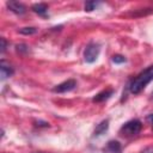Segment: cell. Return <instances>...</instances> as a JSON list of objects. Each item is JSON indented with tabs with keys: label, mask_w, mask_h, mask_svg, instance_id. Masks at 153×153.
Returning a JSON list of instances; mask_svg holds the SVG:
<instances>
[{
	"label": "cell",
	"mask_w": 153,
	"mask_h": 153,
	"mask_svg": "<svg viewBox=\"0 0 153 153\" xmlns=\"http://www.w3.org/2000/svg\"><path fill=\"white\" fill-rule=\"evenodd\" d=\"M141 153H153V147H147V148L143 149Z\"/></svg>",
	"instance_id": "obj_15"
},
{
	"label": "cell",
	"mask_w": 153,
	"mask_h": 153,
	"mask_svg": "<svg viewBox=\"0 0 153 153\" xmlns=\"http://www.w3.org/2000/svg\"><path fill=\"white\" fill-rule=\"evenodd\" d=\"M112 61H114L115 63H122V62L126 61V57L122 56V55H114V56H112Z\"/></svg>",
	"instance_id": "obj_13"
},
{
	"label": "cell",
	"mask_w": 153,
	"mask_h": 153,
	"mask_svg": "<svg viewBox=\"0 0 153 153\" xmlns=\"http://www.w3.org/2000/svg\"><path fill=\"white\" fill-rule=\"evenodd\" d=\"M105 151L109 153H120L121 152V145L117 141H109L106 147H105Z\"/></svg>",
	"instance_id": "obj_9"
},
{
	"label": "cell",
	"mask_w": 153,
	"mask_h": 153,
	"mask_svg": "<svg viewBox=\"0 0 153 153\" xmlns=\"http://www.w3.org/2000/svg\"><path fill=\"white\" fill-rule=\"evenodd\" d=\"M0 69H1V79H2V80L6 79V78H8V76H11V75L13 74L12 67H11L10 65H7L4 60H2L1 63H0Z\"/></svg>",
	"instance_id": "obj_6"
},
{
	"label": "cell",
	"mask_w": 153,
	"mask_h": 153,
	"mask_svg": "<svg viewBox=\"0 0 153 153\" xmlns=\"http://www.w3.org/2000/svg\"><path fill=\"white\" fill-rule=\"evenodd\" d=\"M147 120L151 122V124H153V114H151V115L147 117Z\"/></svg>",
	"instance_id": "obj_16"
},
{
	"label": "cell",
	"mask_w": 153,
	"mask_h": 153,
	"mask_svg": "<svg viewBox=\"0 0 153 153\" xmlns=\"http://www.w3.org/2000/svg\"><path fill=\"white\" fill-rule=\"evenodd\" d=\"M153 80V65L149 66L148 68H146L143 72H141L131 82H130V92L136 94L140 93L146 85Z\"/></svg>",
	"instance_id": "obj_1"
},
{
	"label": "cell",
	"mask_w": 153,
	"mask_h": 153,
	"mask_svg": "<svg viewBox=\"0 0 153 153\" xmlns=\"http://www.w3.org/2000/svg\"><path fill=\"white\" fill-rule=\"evenodd\" d=\"M6 47H7L6 39H5V38H1V53H4V51L6 50Z\"/></svg>",
	"instance_id": "obj_14"
},
{
	"label": "cell",
	"mask_w": 153,
	"mask_h": 153,
	"mask_svg": "<svg viewBox=\"0 0 153 153\" xmlns=\"http://www.w3.org/2000/svg\"><path fill=\"white\" fill-rule=\"evenodd\" d=\"M7 7L12 12H14L17 14H23L25 12V6L23 4H20V2H18V1H8L7 2Z\"/></svg>",
	"instance_id": "obj_5"
},
{
	"label": "cell",
	"mask_w": 153,
	"mask_h": 153,
	"mask_svg": "<svg viewBox=\"0 0 153 153\" xmlns=\"http://www.w3.org/2000/svg\"><path fill=\"white\" fill-rule=\"evenodd\" d=\"M141 128H142V124L139 120H131L122 126L120 133L126 137H130V136L137 135L141 131Z\"/></svg>",
	"instance_id": "obj_2"
},
{
	"label": "cell",
	"mask_w": 153,
	"mask_h": 153,
	"mask_svg": "<svg viewBox=\"0 0 153 153\" xmlns=\"http://www.w3.org/2000/svg\"><path fill=\"white\" fill-rule=\"evenodd\" d=\"M32 10H33L36 13L44 16V14L47 13L48 7H47V5H45V4H36V5H33V6H32Z\"/></svg>",
	"instance_id": "obj_10"
},
{
	"label": "cell",
	"mask_w": 153,
	"mask_h": 153,
	"mask_svg": "<svg viewBox=\"0 0 153 153\" xmlns=\"http://www.w3.org/2000/svg\"><path fill=\"white\" fill-rule=\"evenodd\" d=\"M108 128H109V121H108V120L102 121V122L96 127V129H94V136H99V135L104 134V133L108 130Z\"/></svg>",
	"instance_id": "obj_8"
},
{
	"label": "cell",
	"mask_w": 153,
	"mask_h": 153,
	"mask_svg": "<svg viewBox=\"0 0 153 153\" xmlns=\"http://www.w3.org/2000/svg\"><path fill=\"white\" fill-rule=\"evenodd\" d=\"M97 6V2H94V1H88V2H86L85 4V11H92V10H94V7Z\"/></svg>",
	"instance_id": "obj_12"
},
{
	"label": "cell",
	"mask_w": 153,
	"mask_h": 153,
	"mask_svg": "<svg viewBox=\"0 0 153 153\" xmlns=\"http://www.w3.org/2000/svg\"><path fill=\"white\" fill-rule=\"evenodd\" d=\"M75 86H76V81H75L74 79H69V80H66V81H63V82L56 85V86L53 88V91H54V92H57V93H65V92L72 91Z\"/></svg>",
	"instance_id": "obj_4"
},
{
	"label": "cell",
	"mask_w": 153,
	"mask_h": 153,
	"mask_svg": "<svg viewBox=\"0 0 153 153\" xmlns=\"http://www.w3.org/2000/svg\"><path fill=\"white\" fill-rule=\"evenodd\" d=\"M99 45L97 43H90L86 48H85V51H84V59L86 62L88 63H92L97 60L98 55H99Z\"/></svg>",
	"instance_id": "obj_3"
},
{
	"label": "cell",
	"mask_w": 153,
	"mask_h": 153,
	"mask_svg": "<svg viewBox=\"0 0 153 153\" xmlns=\"http://www.w3.org/2000/svg\"><path fill=\"white\" fill-rule=\"evenodd\" d=\"M36 31H37L36 27H22V29L19 30V32L23 33V35H32V33H35Z\"/></svg>",
	"instance_id": "obj_11"
},
{
	"label": "cell",
	"mask_w": 153,
	"mask_h": 153,
	"mask_svg": "<svg viewBox=\"0 0 153 153\" xmlns=\"http://www.w3.org/2000/svg\"><path fill=\"white\" fill-rule=\"evenodd\" d=\"M112 93H114V90H111V88H109V90H104V91L99 92L98 94H96V97L93 98V102H97V103H99V102H104V100L109 99V98L112 96Z\"/></svg>",
	"instance_id": "obj_7"
}]
</instances>
